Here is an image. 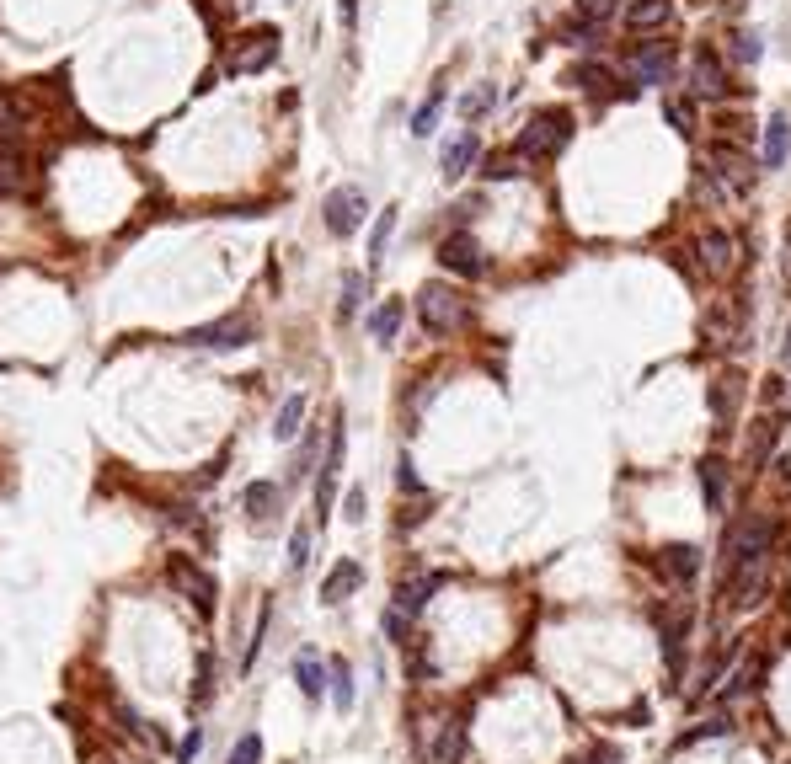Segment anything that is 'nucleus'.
Here are the masks:
<instances>
[{
	"label": "nucleus",
	"mask_w": 791,
	"mask_h": 764,
	"mask_svg": "<svg viewBox=\"0 0 791 764\" xmlns=\"http://www.w3.org/2000/svg\"><path fill=\"white\" fill-rule=\"evenodd\" d=\"M364 214H369V198H364V187H332L327 193V204H321V220H327V230L337 241H348V236H359V225H364Z\"/></svg>",
	"instance_id": "423d86ee"
},
{
	"label": "nucleus",
	"mask_w": 791,
	"mask_h": 764,
	"mask_svg": "<svg viewBox=\"0 0 791 764\" xmlns=\"http://www.w3.org/2000/svg\"><path fill=\"white\" fill-rule=\"evenodd\" d=\"M738 310H743L738 300H717L706 310V337L717 342V348H733L738 342Z\"/></svg>",
	"instance_id": "412c9836"
},
{
	"label": "nucleus",
	"mask_w": 791,
	"mask_h": 764,
	"mask_svg": "<svg viewBox=\"0 0 791 764\" xmlns=\"http://www.w3.org/2000/svg\"><path fill=\"white\" fill-rule=\"evenodd\" d=\"M460 107H465V118H482L487 107H498V91H492V86H482V91H471V97H465Z\"/></svg>",
	"instance_id": "79ce46f5"
},
{
	"label": "nucleus",
	"mask_w": 791,
	"mask_h": 764,
	"mask_svg": "<svg viewBox=\"0 0 791 764\" xmlns=\"http://www.w3.org/2000/svg\"><path fill=\"white\" fill-rule=\"evenodd\" d=\"M583 764H620V754H615L610 743H594V748H588V759H583Z\"/></svg>",
	"instance_id": "8fccbe9b"
},
{
	"label": "nucleus",
	"mask_w": 791,
	"mask_h": 764,
	"mask_svg": "<svg viewBox=\"0 0 791 764\" xmlns=\"http://www.w3.org/2000/svg\"><path fill=\"white\" fill-rule=\"evenodd\" d=\"M759 54H765V49H759L754 27H749V33H733V59H738V65H759Z\"/></svg>",
	"instance_id": "58836bf2"
},
{
	"label": "nucleus",
	"mask_w": 791,
	"mask_h": 764,
	"mask_svg": "<svg viewBox=\"0 0 791 764\" xmlns=\"http://www.w3.org/2000/svg\"><path fill=\"white\" fill-rule=\"evenodd\" d=\"M722 732H733V716H727V711H711L706 722H695V732H685V743H695V738H722Z\"/></svg>",
	"instance_id": "c9c22d12"
},
{
	"label": "nucleus",
	"mask_w": 791,
	"mask_h": 764,
	"mask_svg": "<svg viewBox=\"0 0 791 764\" xmlns=\"http://www.w3.org/2000/svg\"><path fill=\"white\" fill-rule=\"evenodd\" d=\"M610 11H615V0H578V22H588V27L610 22Z\"/></svg>",
	"instance_id": "a19ab883"
},
{
	"label": "nucleus",
	"mask_w": 791,
	"mask_h": 764,
	"mask_svg": "<svg viewBox=\"0 0 791 764\" xmlns=\"http://www.w3.org/2000/svg\"><path fill=\"white\" fill-rule=\"evenodd\" d=\"M439 588H444L439 572H412V578H401V583H396V599H391V604H396V610L407 615V620H417V615L428 610V599L439 594Z\"/></svg>",
	"instance_id": "f8f14e48"
},
{
	"label": "nucleus",
	"mask_w": 791,
	"mask_h": 764,
	"mask_svg": "<svg viewBox=\"0 0 791 764\" xmlns=\"http://www.w3.org/2000/svg\"><path fill=\"white\" fill-rule=\"evenodd\" d=\"M786 278H791V225H786Z\"/></svg>",
	"instance_id": "603ef678"
},
{
	"label": "nucleus",
	"mask_w": 791,
	"mask_h": 764,
	"mask_svg": "<svg viewBox=\"0 0 791 764\" xmlns=\"http://www.w3.org/2000/svg\"><path fill=\"white\" fill-rule=\"evenodd\" d=\"M701 497H706V513H722V503H727V465L722 460H701Z\"/></svg>",
	"instance_id": "5701e85b"
},
{
	"label": "nucleus",
	"mask_w": 791,
	"mask_h": 764,
	"mask_svg": "<svg viewBox=\"0 0 791 764\" xmlns=\"http://www.w3.org/2000/svg\"><path fill=\"white\" fill-rule=\"evenodd\" d=\"M364 508H369L364 487H348V497H343V519H348V524H364Z\"/></svg>",
	"instance_id": "c03bdc74"
},
{
	"label": "nucleus",
	"mask_w": 791,
	"mask_h": 764,
	"mask_svg": "<svg viewBox=\"0 0 791 764\" xmlns=\"http://www.w3.org/2000/svg\"><path fill=\"white\" fill-rule=\"evenodd\" d=\"M391 230H396V209H385L375 230H369V268H380L385 262V246H391Z\"/></svg>",
	"instance_id": "c756f323"
},
{
	"label": "nucleus",
	"mask_w": 791,
	"mask_h": 764,
	"mask_svg": "<svg viewBox=\"0 0 791 764\" xmlns=\"http://www.w3.org/2000/svg\"><path fill=\"white\" fill-rule=\"evenodd\" d=\"M396 487H401V492H423V481H417V465H412L407 455H401V465H396Z\"/></svg>",
	"instance_id": "49530a36"
},
{
	"label": "nucleus",
	"mask_w": 791,
	"mask_h": 764,
	"mask_svg": "<svg viewBox=\"0 0 791 764\" xmlns=\"http://www.w3.org/2000/svg\"><path fill=\"white\" fill-rule=\"evenodd\" d=\"M401 316H407V300H385L375 316H369V337H375V342H396Z\"/></svg>",
	"instance_id": "a878e982"
},
{
	"label": "nucleus",
	"mask_w": 791,
	"mask_h": 764,
	"mask_svg": "<svg viewBox=\"0 0 791 764\" xmlns=\"http://www.w3.org/2000/svg\"><path fill=\"white\" fill-rule=\"evenodd\" d=\"M572 81H578L588 97H610V91H615V75L604 70V65H578V75H572Z\"/></svg>",
	"instance_id": "473e14b6"
},
{
	"label": "nucleus",
	"mask_w": 791,
	"mask_h": 764,
	"mask_svg": "<svg viewBox=\"0 0 791 764\" xmlns=\"http://www.w3.org/2000/svg\"><path fill=\"white\" fill-rule=\"evenodd\" d=\"M439 262H444L449 273H460V278H482V273H487V257H482V246H476L471 230H455V236H444Z\"/></svg>",
	"instance_id": "1a4fd4ad"
},
{
	"label": "nucleus",
	"mask_w": 791,
	"mask_h": 764,
	"mask_svg": "<svg viewBox=\"0 0 791 764\" xmlns=\"http://www.w3.org/2000/svg\"><path fill=\"white\" fill-rule=\"evenodd\" d=\"M343 449H348L343 417H332V428H327V460H321V481H316V524H327V513H332L337 471H343Z\"/></svg>",
	"instance_id": "0eeeda50"
},
{
	"label": "nucleus",
	"mask_w": 791,
	"mask_h": 764,
	"mask_svg": "<svg viewBox=\"0 0 791 764\" xmlns=\"http://www.w3.org/2000/svg\"><path fill=\"white\" fill-rule=\"evenodd\" d=\"M775 439H781V428H775V417H759V423H749V449H743V460H749V471H759V465L770 460Z\"/></svg>",
	"instance_id": "4be33fe9"
},
{
	"label": "nucleus",
	"mask_w": 791,
	"mask_h": 764,
	"mask_svg": "<svg viewBox=\"0 0 791 764\" xmlns=\"http://www.w3.org/2000/svg\"><path fill=\"white\" fill-rule=\"evenodd\" d=\"M380 626H385V636H391V642H396V647H407V636H412V620H407V615H401V610H396V604H391V610H385V615H380Z\"/></svg>",
	"instance_id": "ea45409f"
},
{
	"label": "nucleus",
	"mask_w": 791,
	"mask_h": 764,
	"mask_svg": "<svg viewBox=\"0 0 791 764\" xmlns=\"http://www.w3.org/2000/svg\"><path fill=\"white\" fill-rule=\"evenodd\" d=\"M182 342H188V348H209V353H236V348H246V342H257V321L246 316V310H236V316H220V321H209V326H193Z\"/></svg>",
	"instance_id": "20e7f679"
},
{
	"label": "nucleus",
	"mask_w": 791,
	"mask_h": 764,
	"mask_svg": "<svg viewBox=\"0 0 791 764\" xmlns=\"http://www.w3.org/2000/svg\"><path fill=\"white\" fill-rule=\"evenodd\" d=\"M524 171V155L519 150H503V155H487L482 161V177L487 182H508V177H519Z\"/></svg>",
	"instance_id": "cd10ccee"
},
{
	"label": "nucleus",
	"mask_w": 791,
	"mask_h": 764,
	"mask_svg": "<svg viewBox=\"0 0 791 764\" xmlns=\"http://www.w3.org/2000/svg\"><path fill=\"white\" fill-rule=\"evenodd\" d=\"M359 588H364V567L353 556H343L327 578H321V604H343L348 594H359Z\"/></svg>",
	"instance_id": "6ab92c4d"
},
{
	"label": "nucleus",
	"mask_w": 791,
	"mask_h": 764,
	"mask_svg": "<svg viewBox=\"0 0 791 764\" xmlns=\"http://www.w3.org/2000/svg\"><path fill=\"white\" fill-rule=\"evenodd\" d=\"M17 193H22V166L0 161V198H17Z\"/></svg>",
	"instance_id": "37998d69"
},
{
	"label": "nucleus",
	"mask_w": 791,
	"mask_h": 764,
	"mask_svg": "<svg viewBox=\"0 0 791 764\" xmlns=\"http://www.w3.org/2000/svg\"><path fill=\"white\" fill-rule=\"evenodd\" d=\"M166 583H172L177 594L188 599V604H193V610L204 615V620H209L214 610H220V583H214V578H209L204 567H198L193 556H166Z\"/></svg>",
	"instance_id": "7ed1b4c3"
},
{
	"label": "nucleus",
	"mask_w": 791,
	"mask_h": 764,
	"mask_svg": "<svg viewBox=\"0 0 791 764\" xmlns=\"http://www.w3.org/2000/svg\"><path fill=\"white\" fill-rule=\"evenodd\" d=\"M476 155H482V139H476L471 129L449 139V145H444V155H439V171H444V182H460L465 171L476 166Z\"/></svg>",
	"instance_id": "f3484780"
},
{
	"label": "nucleus",
	"mask_w": 791,
	"mask_h": 764,
	"mask_svg": "<svg viewBox=\"0 0 791 764\" xmlns=\"http://www.w3.org/2000/svg\"><path fill=\"white\" fill-rule=\"evenodd\" d=\"M663 113H669V123H674L679 134H690V129H695V118H690V107H685V102H663Z\"/></svg>",
	"instance_id": "de8ad7c7"
},
{
	"label": "nucleus",
	"mask_w": 791,
	"mask_h": 764,
	"mask_svg": "<svg viewBox=\"0 0 791 764\" xmlns=\"http://www.w3.org/2000/svg\"><path fill=\"white\" fill-rule=\"evenodd\" d=\"M701 262H706L711 278H727V273L738 268V241L727 236V230H706V236H701Z\"/></svg>",
	"instance_id": "a211bd4d"
},
{
	"label": "nucleus",
	"mask_w": 791,
	"mask_h": 764,
	"mask_svg": "<svg viewBox=\"0 0 791 764\" xmlns=\"http://www.w3.org/2000/svg\"><path fill=\"white\" fill-rule=\"evenodd\" d=\"M465 759V722L444 716L439 727L423 732V764H460Z\"/></svg>",
	"instance_id": "6e6552de"
},
{
	"label": "nucleus",
	"mask_w": 791,
	"mask_h": 764,
	"mask_svg": "<svg viewBox=\"0 0 791 764\" xmlns=\"http://www.w3.org/2000/svg\"><path fill=\"white\" fill-rule=\"evenodd\" d=\"M690 81H695V91H701L706 102H722V97H733V81H727V65L711 49H701L695 54V65H690Z\"/></svg>",
	"instance_id": "ddd939ff"
},
{
	"label": "nucleus",
	"mask_w": 791,
	"mask_h": 764,
	"mask_svg": "<svg viewBox=\"0 0 791 764\" xmlns=\"http://www.w3.org/2000/svg\"><path fill=\"white\" fill-rule=\"evenodd\" d=\"M759 396H765L770 407H775V401H786V380H781V374H770V380H765V391H759Z\"/></svg>",
	"instance_id": "3c124183"
},
{
	"label": "nucleus",
	"mask_w": 791,
	"mask_h": 764,
	"mask_svg": "<svg viewBox=\"0 0 791 764\" xmlns=\"http://www.w3.org/2000/svg\"><path fill=\"white\" fill-rule=\"evenodd\" d=\"M359 305H364V273H343V300H337V316L353 321V316H359Z\"/></svg>",
	"instance_id": "72a5a7b5"
},
{
	"label": "nucleus",
	"mask_w": 791,
	"mask_h": 764,
	"mask_svg": "<svg viewBox=\"0 0 791 764\" xmlns=\"http://www.w3.org/2000/svg\"><path fill=\"white\" fill-rule=\"evenodd\" d=\"M305 407H310L305 396H284V407H278V417H273V439L278 444H289L294 433L305 428Z\"/></svg>",
	"instance_id": "393cba45"
},
{
	"label": "nucleus",
	"mask_w": 791,
	"mask_h": 764,
	"mask_svg": "<svg viewBox=\"0 0 791 764\" xmlns=\"http://www.w3.org/2000/svg\"><path fill=\"white\" fill-rule=\"evenodd\" d=\"M241 508H246V519H252V529H268L278 519V508H284V492H278V481H252V487L241 492Z\"/></svg>",
	"instance_id": "4468645a"
},
{
	"label": "nucleus",
	"mask_w": 791,
	"mask_h": 764,
	"mask_svg": "<svg viewBox=\"0 0 791 764\" xmlns=\"http://www.w3.org/2000/svg\"><path fill=\"white\" fill-rule=\"evenodd\" d=\"M278 59V27H252L225 49V70L230 75H262Z\"/></svg>",
	"instance_id": "39448f33"
},
{
	"label": "nucleus",
	"mask_w": 791,
	"mask_h": 764,
	"mask_svg": "<svg viewBox=\"0 0 791 764\" xmlns=\"http://www.w3.org/2000/svg\"><path fill=\"white\" fill-rule=\"evenodd\" d=\"M327 700H332L337 711H353V668H348L343 658L332 663V690H327Z\"/></svg>",
	"instance_id": "c85d7f7f"
},
{
	"label": "nucleus",
	"mask_w": 791,
	"mask_h": 764,
	"mask_svg": "<svg viewBox=\"0 0 791 764\" xmlns=\"http://www.w3.org/2000/svg\"><path fill=\"white\" fill-rule=\"evenodd\" d=\"M658 572L669 583L690 588L695 578H701V551H695V545H663V551H658Z\"/></svg>",
	"instance_id": "2eb2a0df"
},
{
	"label": "nucleus",
	"mask_w": 791,
	"mask_h": 764,
	"mask_svg": "<svg viewBox=\"0 0 791 764\" xmlns=\"http://www.w3.org/2000/svg\"><path fill=\"white\" fill-rule=\"evenodd\" d=\"M786 369H791V321H786Z\"/></svg>",
	"instance_id": "864d4df0"
},
{
	"label": "nucleus",
	"mask_w": 791,
	"mask_h": 764,
	"mask_svg": "<svg viewBox=\"0 0 791 764\" xmlns=\"http://www.w3.org/2000/svg\"><path fill=\"white\" fill-rule=\"evenodd\" d=\"M0 129H22V107L11 91H0Z\"/></svg>",
	"instance_id": "a18cd8bd"
},
{
	"label": "nucleus",
	"mask_w": 791,
	"mask_h": 764,
	"mask_svg": "<svg viewBox=\"0 0 791 764\" xmlns=\"http://www.w3.org/2000/svg\"><path fill=\"white\" fill-rule=\"evenodd\" d=\"M631 70H637L642 86H663L669 81V70H674V49L669 43H642V49L631 54Z\"/></svg>",
	"instance_id": "dca6fc26"
},
{
	"label": "nucleus",
	"mask_w": 791,
	"mask_h": 764,
	"mask_svg": "<svg viewBox=\"0 0 791 764\" xmlns=\"http://www.w3.org/2000/svg\"><path fill=\"white\" fill-rule=\"evenodd\" d=\"M439 113H444V86L433 91V97H428V102L412 113V134H417V139H428L433 129H439Z\"/></svg>",
	"instance_id": "2f4dec72"
},
{
	"label": "nucleus",
	"mask_w": 791,
	"mask_h": 764,
	"mask_svg": "<svg viewBox=\"0 0 791 764\" xmlns=\"http://www.w3.org/2000/svg\"><path fill=\"white\" fill-rule=\"evenodd\" d=\"M294 684H300V695L310 706H321L327 690H332V663L321 658L316 647H300V658H294Z\"/></svg>",
	"instance_id": "9d476101"
},
{
	"label": "nucleus",
	"mask_w": 791,
	"mask_h": 764,
	"mask_svg": "<svg viewBox=\"0 0 791 764\" xmlns=\"http://www.w3.org/2000/svg\"><path fill=\"white\" fill-rule=\"evenodd\" d=\"M733 407H738V391H733V380H717V385H711V412H717L722 423H727V417H733Z\"/></svg>",
	"instance_id": "4c0bfd02"
},
{
	"label": "nucleus",
	"mask_w": 791,
	"mask_h": 764,
	"mask_svg": "<svg viewBox=\"0 0 791 764\" xmlns=\"http://www.w3.org/2000/svg\"><path fill=\"white\" fill-rule=\"evenodd\" d=\"M567 139H572V118L562 113V107H546V113H535L530 123L519 129V155L524 161H551L556 150H567Z\"/></svg>",
	"instance_id": "f03ea898"
},
{
	"label": "nucleus",
	"mask_w": 791,
	"mask_h": 764,
	"mask_svg": "<svg viewBox=\"0 0 791 764\" xmlns=\"http://www.w3.org/2000/svg\"><path fill=\"white\" fill-rule=\"evenodd\" d=\"M685 642H690V610H669L663 615V663H669V674L685 668Z\"/></svg>",
	"instance_id": "aec40b11"
},
{
	"label": "nucleus",
	"mask_w": 791,
	"mask_h": 764,
	"mask_svg": "<svg viewBox=\"0 0 791 764\" xmlns=\"http://www.w3.org/2000/svg\"><path fill=\"white\" fill-rule=\"evenodd\" d=\"M305 567H310V529L300 524L289 535V572H305Z\"/></svg>",
	"instance_id": "e433bc0d"
},
{
	"label": "nucleus",
	"mask_w": 791,
	"mask_h": 764,
	"mask_svg": "<svg viewBox=\"0 0 791 764\" xmlns=\"http://www.w3.org/2000/svg\"><path fill=\"white\" fill-rule=\"evenodd\" d=\"M225 764H262V738H257V732H241L236 748L225 754Z\"/></svg>",
	"instance_id": "f704fd0d"
},
{
	"label": "nucleus",
	"mask_w": 791,
	"mask_h": 764,
	"mask_svg": "<svg viewBox=\"0 0 791 764\" xmlns=\"http://www.w3.org/2000/svg\"><path fill=\"white\" fill-rule=\"evenodd\" d=\"M198 748H204V727H193V732H188V738H182V748H177V759H182V764H188V759L198 754Z\"/></svg>",
	"instance_id": "09e8293b"
},
{
	"label": "nucleus",
	"mask_w": 791,
	"mask_h": 764,
	"mask_svg": "<svg viewBox=\"0 0 791 764\" xmlns=\"http://www.w3.org/2000/svg\"><path fill=\"white\" fill-rule=\"evenodd\" d=\"M669 17H674L669 0H637V6L626 11V27L631 33H647V27H669Z\"/></svg>",
	"instance_id": "b1692460"
},
{
	"label": "nucleus",
	"mask_w": 791,
	"mask_h": 764,
	"mask_svg": "<svg viewBox=\"0 0 791 764\" xmlns=\"http://www.w3.org/2000/svg\"><path fill=\"white\" fill-rule=\"evenodd\" d=\"M316 449H321V428H305V444L294 449V465H289L294 481H305L310 471H316Z\"/></svg>",
	"instance_id": "7c9ffc66"
},
{
	"label": "nucleus",
	"mask_w": 791,
	"mask_h": 764,
	"mask_svg": "<svg viewBox=\"0 0 791 764\" xmlns=\"http://www.w3.org/2000/svg\"><path fill=\"white\" fill-rule=\"evenodd\" d=\"M465 316H471V305H465L460 289H449V284H423L417 289V321H423V332L449 337V332H460L465 326Z\"/></svg>",
	"instance_id": "f257e3e1"
},
{
	"label": "nucleus",
	"mask_w": 791,
	"mask_h": 764,
	"mask_svg": "<svg viewBox=\"0 0 791 764\" xmlns=\"http://www.w3.org/2000/svg\"><path fill=\"white\" fill-rule=\"evenodd\" d=\"M791 155V118H770L765 123V166H786Z\"/></svg>",
	"instance_id": "bb28decb"
},
{
	"label": "nucleus",
	"mask_w": 791,
	"mask_h": 764,
	"mask_svg": "<svg viewBox=\"0 0 791 764\" xmlns=\"http://www.w3.org/2000/svg\"><path fill=\"white\" fill-rule=\"evenodd\" d=\"M711 166H717V177H722V187H727L733 198L754 193V177H759V171H754V161H749L743 150H733V145H717V150H711Z\"/></svg>",
	"instance_id": "9b49d317"
}]
</instances>
